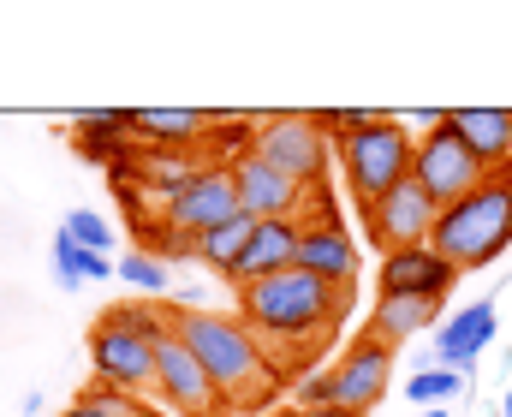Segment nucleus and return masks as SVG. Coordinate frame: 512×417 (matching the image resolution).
<instances>
[{"label":"nucleus","mask_w":512,"mask_h":417,"mask_svg":"<svg viewBox=\"0 0 512 417\" xmlns=\"http://www.w3.org/2000/svg\"><path fill=\"white\" fill-rule=\"evenodd\" d=\"M459 388H465V376L447 370V364H435V370H423V376H405V400H411L417 412H429V406H453Z\"/></svg>","instance_id":"nucleus-23"},{"label":"nucleus","mask_w":512,"mask_h":417,"mask_svg":"<svg viewBox=\"0 0 512 417\" xmlns=\"http://www.w3.org/2000/svg\"><path fill=\"white\" fill-rule=\"evenodd\" d=\"M447 126L483 161V173H507L512 167V108H453Z\"/></svg>","instance_id":"nucleus-16"},{"label":"nucleus","mask_w":512,"mask_h":417,"mask_svg":"<svg viewBox=\"0 0 512 417\" xmlns=\"http://www.w3.org/2000/svg\"><path fill=\"white\" fill-rule=\"evenodd\" d=\"M507 417H512V388H507Z\"/></svg>","instance_id":"nucleus-32"},{"label":"nucleus","mask_w":512,"mask_h":417,"mask_svg":"<svg viewBox=\"0 0 512 417\" xmlns=\"http://www.w3.org/2000/svg\"><path fill=\"white\" fill-rule=\"evenodd\" d=\"M251 233H256V221H251V215H233V221H221L215 233H203V239H197V263H203L209 275L233 280L239 257L251 251Z\"/></svg>","instance_id":"nucleus-20"},{"label":"nucleus","mask_w":512,"mask_h":417,"mask_svg":"<svg viewBox=\"0 0 512 417\" xmlns=\"http://www.w3.org/2000/svg\"><path fill=\"white\" fill-rule=\"evenodd\" d=\"M155 394L167 400V412H179V417H227L221 388L209 382V370L197 364V352L179 334H167L155 346Z\"/></svg>","instance_id":"nucleus-9"},{"label":"nucleus","mask_w":512,"mask_h":417,"mask_svg":"<svg viewBox=\"0 0 512 417\" xmlns=\"http://www.w3.org/2000/svg\"><path fill=\"white\" fill-rule=\"evenodd\" d=\"M441 304L435 298H405V292H376V310H370V328L382 346H411L423 328H435Z\"/></svg>","instance_id":"nucleus-19"},{"label":"nucleus","mask_w":512,"mask_h":417,"mask_svg":"<svg viewBox=\"0 0 512 417\" xmlns=\"http://www.w3.org/2000/svg\"><path fill=\"white\" fill-rule=\"evenodd\" d=\"M340 155V179H346V197L358 203V215L370 203H382L399 179H411V161H417V138L393 120V114H370L364 126H352L346 138H334Z\"/></svg>","instance_id":"nucleus-4"},{"label":"nucleus","mask_w":512,"mask_h":417,"mask_svg":"<svg viewBox=\"0 0 512 417\" xmlns=\"http://www.w3.org/2000/svg\"><path fill=\"white\" fill-rule=\"evenodd\" d=\"M280 417H310V412H280Z\"/></svg>","instance_id":"nucleus-31"},{"label":"nucleus","mask_w":512,"mask_h":417,"mask_svg":"<svg viewBox=\"0 0 512 417\" xmlns=\"http://www.w3.org/2000/svg\"><path fill=\"white\" fill-rule=\"evenodd\" d=\"M435 221H441V203H435L417 179H399L382 203L364 209V233H370V245H376L382 257L411 251V245H429V239H435Z\"/></svg>","instance_id":"nucleus-6"},{"label":"nucleus","mask_w":512,"mask_h":417,"mask_svg":"<svg viewBox=\"0 0 512 417\" xmlns=\"http://www.w3.org/2000/svg\"><path fill=\"white\" fill-rule=\"evenodd\" d=\"M60 417H108V412H102V406H90V400H72Z\"/></svg>","instance_id":"nucleus-28"},{"label":"nucleus","mask_w":512,"mask_h":417,"mask_svg":"<svg viewBox=\"0 0 512 417\" xmlns=\"http://www.w3.org/2000/svg\"><path fill=\"white\" fill-rule=\"evenodd\" d=\"M298 269H304V275H316V280H328V286H352V275H358V239H352L334 215L304 221Z\"/></svg>","instance_id":"nucleus-15"},{"label":"nucleus","mask_w":512,"mask_h":417,"mask_svg":"<svg viewBox=\"0 0 512 417\" xmlns=\"http://www.w3.org/2000/svg\"><path fill=\"white\" fill-rule=\"evenodd\" d=\"M507 185H512V167H507Z\"/></svg>","instance_id":"nucleus-33"},{"label":"nucleus","mask_w":512,"mask_h":417,"mask_svg":"<svg viewBox=\"0 0 512 417\" xmlns=\"http://www.w3.org/2000/svg\"><path fill=\"white\" fill-rule=\"evenodd\" d=\"M310 417H364V412H352V406H328V412H310Z\"/></svg>","instance_id":"nucleus-29"},{"label":"nucleus","mask_w":512,"mask_h":417,"mask_svg":"<svg viewBox=\"0 0 512 417\" xmlns=\"http://www.w3.org/2000/svg\"><path fill=\"white\" fill-rule=\"evenodd\" d=\"M72 132H78V149L102 155V149H114V143L131 138V114H120V108H90V114L72 120Z\"/></svg>","instance_id":"nucleus-22"},{"label":"nucleus","mask_w":512,"mask_h":417,"mask_svg":"<svg viewBox=\"0 0 512 417\" xmlns=\"http://www.w3.org/2000/svg\"><path fill=\"white\" fill-rule=\"evenodd\" d=\"M143 245H149V257L155 263H185V257H197V239H185V233H173L167 221H143Z\"/></svg>","instance_id":"nucleus-26"},{"label":"nucleus","mask_w":512,"mask_h":417,"mask_svg":"<svg viewBox=\"0 0 512 417\" xmlns=\"http://www.w3.org/2000/svg\"><path fill=\"white\" fill-rule=\"evenodd\" d=\"M179 340L197 352V364L209 370V382L221 388L227 412H262L280 388V370L268 364L262 340L239 316H221V310H179Z\"/></svg>","instance_id":"nucleus-2"},{"label":"nucleus","mask_w":512,"mask_h":417,"mask_svg":"<svg viewBox=\"0 0 512 417\" xmlns=\"http://www.w3.org/2000/svg\"><path fill=\"white\" fill-rule=\"evenodd\" d=\"M120 280H126L137 298H161L167 292V263H155L149 251H126L120 257Z\"/></svg>","instance_id":"nucleus-25"},{"label":"nucleus","mask_w":512,"mask_h":417,"mask_svg":"<svg viewBox=\"0 0 512 417\" xmlns=\"http://www.w3.org/2000/svg\"><path fill=\"white\" fill-rule=\"evenodd\" d=\"M131 132L149 149H197L215 132V114H197V108H131Z\"/></svg>","instance_id":"nucleus-18"},{"label":"nucleus","mask_w":512,"mask_h":417,"mask_svg":"<svg viewBox=\"0 0 512 417\" xmlns=\"http://www.w3.org/2000/svg\"><path fill=\"white\" fill-rule=\"evenodd\" d=\"M233 185H239V209L251 221H298L304 209H322V191L286 179L280 167H268L262 155H245L233 167Z\"/></svg>","instance_id":"nucleus-10"},{"label":"nucleus","mask_w":512,"mask_h":417,"mask_svg":"<svg viewBox=\"0 0 512 417\" xmlns=\"http://www.w3.org/2000/svg\"><path fill=\"white\" fill-rule=\"evenodd\" d=\"M256 155H262L268 167H280L286 179H298V185L316 191L322 173H328L334 138L322 132L316 114H262V120H256Z\"/></svg>","instance_id":"nucleus-5"},{"label":"nucleus","mask_w":512,"mask_h":417,"mask_svg":"<svg viewBox=\"0 0 512 417\" xmlns=\"http://www.w3.org/2000/svg\"><path fill=\"white\" fill-rule=\"evenodd\" d=\"M429 245H435L459 275L489 269V263L512 245V185H507V173H489L471 197L447 203Z\"/></svg>","instance_id":"nucleus-3"},{"label":"nucleus","mask_w":512,"mask_h":417,"mask_svg":"<svg viewBox=\"0 0 512 417\" xmlns=\"http://www.w3.org/2000/svg\"><path fill=\"white\" fill-rule=\"evenodd\" d=\"M233 215H245V209H239V185H233V167H215V161L161 209V221H167L173 233H185V239H203V233H215V227L233 221Z\"/></svg>","instance_id":"nucleus-11"},{"label":"nucleus","mask_w":512,"mask_h":417,"mask_svg":"<svg viewBox=\"0 0 512 417\" xmlns=\"http://www.w3.org/2000/svg\"><path fill=\"white\" fill-rule=\"evenodd\" d=\"M328 406H340V394H334V370L304 376V382H298V412H328Z\"/></svg>","instance_id":"nucleus-27"},{"label":"nucleus","mask_w":512,"mask_h":417,"mask_svg":"<svg viewBox=\"0 0 512 417\" xmlns=\"http://www.w3.org/2000/svg\"><path fill=\"white\" fill-rule=\"evenodd\" d=\"M60 233L72 239V245H84V251H96V257H114V227H108V215H96V209H72L66 221H60Z\"/></svg>","instance_id":"nucleus-24"},{"label":"nucleus","mask_w":512,"mask_h":417,"mask_svg":"<svg viewBox=\"0 0 512 417\" xmlns=\"http://www.w3.org/2000/svg\"><path fill=\"white\" fill-rule=\"evenodd\" d=\"M417 417H453V412L447 406H429V412H417Z\"/></svg>","instance_id":"nucleus-30"},{"label":"nucleus","mask_w":512,"mask_h":417,"mask_svg":"<svg viewBox=\"0 0 512 417\" xmlns=\"http://www.w3.org/2000/svg\"><path fill=\"white\" fill-rule=\"evenodd\" d=\"M495 334H501V310H495V298H477V304H459L429 340H435V358H441L447 370L471 376V364L495 346Z\"/></svg>","instance_id":"nucleus-13"},{"label":"nucleus","mask_w":512,"mask_h":417,"mask_svg":"<svg viewBox=\"0 0 512 417\" xmlns=\"http://www.w3.org/2000/svg\"><path fill=\"white\" fill-rule=\"evenodd\" d=\"M453 280L459 269L435 251V245H411V251H393L382 257V269H376V292H405V298H447L453 292Z\"/></svg>","instance_id":"nucleus-14"},{"label":"nucleus","mask_w":512,"mask_h":417,"mask_svg":"<svg viewBox=\"0 0 512 417\" xmlns=\"http://www.w3.org/2000/svg\"><path fill=\"white\" fill-rule=\"evenodd\" d=\"M298 239H304V221H256L251 251H245L239 269H233V286H251V280L298 269Z\"/></svg>","instance_id":"nucleus-17"},{"label":"nucleus","mask_w":512,"mask_h":417,"mask_svg":"<svg viewBox=\"0 0 512 417\" xmlns=\"http://www.w3.org/2000/svg\"><path fill=\"white\" fill-rule=\"evenodd\" d=\"M90 370H96L102 388H120L131 400L155 394V346L143 334L120 328V322H108V316L90 328Z\"/></svg>","instance_id":"nucleus-8"},{"label":"nucleus","mask_w":512,"mask_h":417,"mask_svg":"<svg viewBox=\"0 0 512 417\" xmlns=\"http://www.w3.org/2000/svg\"><path fill=\"white\" fill-rule=\"evenodd\" d=\"M411 179H417V185H423V191H429V197H435L441 209H447V203L471 197V191H477V185H483L489 173H483V161H477V155H471V149L459 143V132H453V126L441 120L435 132H423V138H417V161H411Z\"/></svg>","instance_id":"nucleus-7"},{"label":"nucleus","mask_w":512,"mask_h":417,"mask_svg":"<svg viewBox=\"0 0 512 417\" xmlns=\"http://www.w3.org/2000/svg\"><path fill=\"white\" fill-rule=\"evenodd\" d=\"M54 275H60L66 292H78V286H90V280L120 275V263H114V257H96V251H84V245H72L66 233H54Z\"/></svg>","instance_id":"nucleus-21"},{"label":"nucleus","mask_w":512,"mask_h":417,"mask_svg":"<svg viewBox=\"0 0 512 417\" xmlns=\"http://www.w3.org/2000/svg\"><path fill=\"white\" fill-rule=\"evenodd\" d=\"M346 310H352V286H328L304 269L239 286V322L262 346H310L328 328H340Z\"/></svg>","instance_id":"nucleus-1"},{"label":"nucleus","mask_w":512,"mask_h":417,"mask_svg":"<svg viewBox=\"0 0 512 417\" xmlns=\"http://www.w3.org/2000/svg\"><path fill=\"white\" fill-rule=\"evenodd\" d=\"M393 388V346H382L376 334H358L352 346H346V358L334 364V394H340V406H352V412H376L382 406V394Z\"/></svg>","instance_id":"nucleus-12"}]
</instances>
